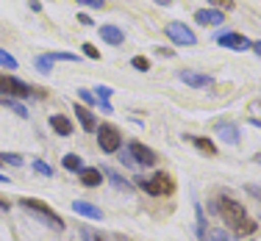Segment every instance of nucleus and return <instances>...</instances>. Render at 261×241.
Returning <instances> with one entry per match:
<instances>
[{
    "instance_id": "23",
    "label": "nucleus",
    "mask_w": 261,
    "mask_h": 241,
    "mask_svg": "<svg viewBox=\"0 0 261 241\" xmlns=\"http://www.w3.org/2000/svg\"><path fill=\"white\" fill-rule=\"evenodd\" d=\"M92 95H95L97 100H109V97L114 95V89H111V86H103V83H100V86H95V92H92Z\"/></svg>"
},
{
    "instance_id": "36",
    "label": "nucleus",
    "mask_w": 261,
    "mask_h": 241,
    "mask_svg": "<svg viewBox=\"0 0 261 241\" xmlns=\"http://www.w3.org/2000/svg\"><path fill=\"white\" fill-rule=\"evenodd\" d=\"M0 183H9V175H0Z\"/></svg>"
},
{
    "instance_id": "11",
    "label": "nucleus",
    "mask_w": 261,
    "mask_h": 241,
    "mask_svg": "<svg viewBox=\"0 0 261 241\" xmlns=\"http://www.w3.org/2000/svg\"><path fill=\"white\" fill-rule=\"evenodd\" d=\"M195 20L200 22V25H222V22H225V11H220V9H200L195 14Z\"/></svg>"
},
{
    "instance_id": "1",
    "label": "nucleus",
    "mask_w": 261,
    "mask_h": 241,
    "mask_svg": "<svg viewBox=\"0 0 261 241\" xmlns=\"http://www.w3.org/2000/svg\"><path fill=\"white\" fill-rule=\"evenodd\" d=\"M214 208L220 211V216L225 219V225L231 227L236 236H253V233H256V222L247 216V211H245L242 202L231 200V197H217Z\"/></svg>"
},
{
    "instance_id": "18",
    "label": "nucleus",
    "mask_w": 261,
    "mask_h": 241,
    "mask_svg": "<svg viewBox=\"0 0 261 241\" xmlns=\"http://www.w3.org/2000/svg\"><path fill=\"white\" fill-rule=\"evenodd\" d=\"M217 133H220V139H222V141H228V144H236V141H239L236 125H220V128H217Z\"/></svg>"
},
{
    "instance_id": "17",
    "label": "nucleus",
    "mask_w": 261,
    "mask_h": 241,
    "mask_svg": "<svg viewBox=\"0 0 261 241\" xmlns=\"http://www.w3.org/2000/svg\"><path fill=\"white\" fill-rule=\"evenodd\" d=\"M50 128H53L59 136H70V133H72V122L67 119L64 114H53V116H50Z\"/></svg>"
},
{
    "instance_id": "16",
    "label": "nucleus",
    "mask_w": 261,
    "mask_h": 241,
    "mask_svg": "<svg viewBox=\"0 0 261 241\" xmlns=\"http://www.w3.org/2000/svg\"><path fill=\"white\" fill-rule=\"evenodd\" d=\"M186 141H192L203 156H208V158L217 156V147H214V141H211V139H203V136H186Z\"/></svg>"
},
{
    "instance_id": "27",
    "label": "nucleus",
    "mask_w": 261,
    "mask_h": 241,
    "mask_svg": "<svg viewBox=\"0 0 261 241\" xmlns=\"http://www.w3.org/2000/svg\"><path fill=\"white\" fill-rule=\"evenodd\" d=\"M208 3L214 6V9H220V11H222V9H228V11L233 9V0H208Z\"/></svg>"
},
{
    "instance_id": "5",
    "label": "nucleus",
    "mask_w": 261,
    "mask_h": 241,
    "mask_svg": "<svg viewBox=\"0 0 261 241\" xmlns=\"http://www.w3.org/2000/svg\"><path fill=\"white\" fill-rule=\"evenodd\" d=\"M120 131H117L114 125H100L97 128V144H100V150L103 153H120Z\"/></svg>"
},
{
    "instance_id": "2",
    "label": "nucleus",
    "mask_w": 261,
    "mask_h": 241,
    "mask_svg": "<svg viewBox=\"0 0 261 241\" xmlns=\"http://www.w3.org/2000/svg\"><path fill=\"white\" fill-rule=\"evenodd\" d=\"M139 189H145L147 194H153V197H170L172 191H175V180H172L167 172H156V175H150L147 180H142Z\"/></svg>"
},
{
    "instance_id": "28",
    "label": "nucleus",
    "mask_w": 261,
    "mask_h": 241,
    "mask_svg": "<svg viewBox=\"0 0 261 241\" xmlns=\"http://www.w3.org/2000/svg\"><path fill=\"white\" fill-rule=\"evenodd\" d=\"M75 3H81V6H92V9H103L106 0H75Z\"/></svg>"
},
{
    "instance_id": "22",
    "label": "nucleus",
    "mask_w": 261,
    "mask_h": 241,
    "mask_svg": "<svg viewBox=\"0 0 261 241\" xmlns=\"http://www.w3.org/2000/svg\"><path fill=\"white\" fill-rule=\"evenodd\" d=\"M0 67H6V70H17V58L11 53L0 50Z\"/></svg>"
},
{
    "instance_id": "14",
    "label": "nucleus",
    "mask_w": 261,
    "mask_h": 241,
    "mask_svg": "<svg viewBox=\"0 0 261 241\" xmlns=\"http://www.w3.org/2000/svg\"><path fill=\"white\" fill-rule=\"evenodd\" d=\"M100 39L117 47V45H122V42H125V34H122L117 25H103V28H100Z\"/></svg>"
},
{
    "instance_id": "10",
    "label": "nucleus",
    "mask_w": 261,
    "mask_h": 241,
    "mask_svg": "<svg viewBox=\"0 0 261 241\" xmlns=\"http://www.w3.org/2000/svg\"><path fill=\"white\" fill-rule=\"evenodd\" d=\"M178 78H181L186 86H192V89H206V86L214 83V78H211V75H203V72H192V70H181V72H178Z\"/></svg>"
},
{
    "instance_id": "6",
    "label": "nucleus",
    "mask_w": 261,
    "mask_h": 241,
    "mask_svg": "<svg viewBox=\"0 0 261 241\" xmlns=\"http://www.w3.org/2000/svg\"><path fill=\"white\" fill-rule=\"evenodd\" d=\"M81 58V55H75V53H45V55H36V70L42 72V75H50V67H53V61H75Z\"/></svg>"
},
{
    "instance_id": "24",
    "label": "nucleus",
    "mask_w": 261,
    "mask_h": 241,
    "mask_svg": "<svg viewBox=\"0 0 261 241\" xmlns=\"http://www.w3.org/2000/svg\"><path fill=\"white\" fill-rule=\"evenodd\" d=\"M130 64H134V70H139V72L150 70V61H147L145 55H134V61H130Z\"/></svg>"
},
{
    "instance_id": "13",
    "label": "nucleus",
    "mask_w": 261,
    "mask_h": 241,
    "mask_svg": "<svg viewBox=\"0 0 261 241\" xmlns=\"http://www.w3.org/2000/svg\"><path fill=\"white\" fill-rule=\"evenodd\" d=\"M72 211L75 214H81V216H89V219H103V211L97 205H89V202H84V200H75L72 202Z\"/></svg>"
},
{
    "instance_id": "4",
    "label": "nucleus",
    "mask_w": 261,
    "mask_h": 241,
    "mask_svg": "<svg viewBox=\"0 0 261 241\" xmlns=\"http://www.w3.org/2000/svg\"><path fill=\"white\" fill-rule=\"evenodd\" d=\"M164 34H167V39L175 42L178 47H192V45H197L195 31H192L189 25H184V22H170V25L164 28Z\"/></svg>"
},
{
    "instance_id": "30",
    "label": "nucleus",
    "mask_w": 261,
    "mask_h": 241,
    "mask_svg": "<svg viewBox=\"0 0 261 241\" xmlns=\"http://www.w3.org/2000/svg\"><path fill=\"white\" fill-rule=\"evenodd\" d=\"M211 238H214V241H228V238H225V233H222V230H214V233H211Z\"/></svg>"
},
{
    "instance_id": "26",
    "label": "nucleus",
    "mask_w": 261,
    "mask_h": 241,
    "mask_svg": "<svg viewBox=\"0 0 261 241\" xmlns=\"http://www.w3.org/2000/svg\"><path fill=\"white\" fill-rule=\"evenodd\" d=\"M78 95H81V100H86V103H89V106H95V108H97V97H95V95H92V92H89V89H81V92H78Z\"/></svg>"
},
{
    "instance_id": "31",
    "label": "nucleus",
    "mask_w": 261,
    "mask_h": 241,
    "mask_svg": "<svg viewBox=\"0 0 261 241\" xmlns=\"http://www.w3.org/2000/svg\"><path fill=\"white\" fill-rule=\"evenodd\" d=\"M81 233H84V238H86V241H100V238H97V236H92V233L86 230V227H84V230H81Z\"/></svg>"
},
{
    "instance_id": "29",
    "label": "nucleus",
    "mask_w": 261,
    "mask_h": 241,
    "mask_svg": "<svg viewBox=\"0 0 261 241\" xmlns=\"http://www.w3.org/2000/svg\"><path fill=\"white\" fill-rule=\"evenodd\" d=\"M0 161H9V164H14V166H20V164H22V158H20V156H0Z\"/></svg>"
},
{
    "instance_id": "15",
    "label": "nucleus",
    "mask_w": 261,
    "mask_h": 241,
    "mask_svg": "<svg viewBox=\"0 0 261 241\" xmlns=\"http://www.w3.org/2000/svg\"><path fill=\"white\" fill-rule=\"evenodd\" d=\"M75 116H78V122H81L84 131L95 133V114H92L89 108H86V106H75Z\"/></svg>"
},
{
    "instance_id": "7",
    "label": "nucleus",
    "mask_w": 261,
    "mask_h": 241,
    "mask_svg": "<svg viewBox=\"0 0 261 241\" xmlns=\"http://www.w3.org/2000/svg\"><path fill=\"white\" fill-rule=\"evenodd\" d=\"M0 92L11 97H28L31 95V86L22 83L20 78H11V75H0Z\"/></svg>"
},
{
    "instance_id": "35",
    "label": "nucleus",
    "mask_w": 261,
    "mask_h": 241,
    "mask_svg": "<svg viewBox=\"0 0 261 241\" xmlns=\"http://www.w3.org/2000/svg\"><path fill=\"white\" fill-rule=\"evenodd\" d=\"M250 125H256V128H261V119H250Z\"/></svg>"
},
{
    "instance_id": "25",
    "label": "nucleus",
    "mask_w": 261,
    "mask_h": 241,
    "mask_svg": "<svg viewBox=\"0 0 261 241\" xmlns=\"http://www.w3.org/2000/svg\"><path fill=\"white\" fill-rule=\"evenodd\" d=\"M84 55H86V58H100V50H97V47L95 45H89V42H86V45H84Z\"/></svg>"
},
{
    "instance_id": "21",
    "label": "nucleus",
    "mask_w": 261,
    "mask_h": 241,
    "mask_svg": "<svg viewBox=\"0 0 261 241\" xmlns=\"http://www.w3.org/2000/svg\"><path fill=\"white\" fill-rule=\"evenodd\" d=\"M31 166H34V172H39V175H45V177H50V175H53V166H50V164H45L42 158H36Z\"/></svg>"
},
{
    "instance_id": "20",
    "label": "nucleus",
    "mask_w": 261,
    "mask_h": 241,
    "mask_svg": "<svg viewBox=\"0 0 261 241\" xmlns=\"http://www.w3.org/2000/svg\"><path fill=\"white\" fill-rule=\"evenodd\" d=\"M64 169H70V172H81L84 169V161H81V156H64Z\"/></svg>"
},
{
    "instance_id": "9",
    "label": "nucleus",
    "mask_w": 261,
    "mask_h": 241,
    "mask_svg": "<svg viewBox=\"0 0 261 241\" xmlns=\"http://www.w3.org/2000/svg\"><path fill=\"white\" fill-rule=\"evenodd\" d=\"M128 153H130V158L136 161V164H142V166H153L156 164V153L150 150L147 144H139V141H130L128 144Z\"/></svg>"
},
{
    "instance_id": "8",
    "label": "nucleus",
    "mask_w": 261,
    "mask_h": 241,
    "mask_svg": "<svg viewBox=\"0 0 261 241\" xmlns=\"http://www.w3.org/2000/svg\"><path fill=\"white\" fill-rule=\"evenodd\" d=\"M217 45L220 47H228V50H250V45L253 42L247 39V36H242V34H233V31H228V34H220L217 36Z\"/></svg>"
},
{
    "instance_id": "37",
    "label": "nucleus",
    "mask_w": 261,
    "mask_h": 241,
    "mask_svg": "<svg viewBox=\"0 0 261 241\" xmlns=\"http://www.w3.org/2000/svg\"><path fill=\"white\" fill-rule=\"evenodd\" d=\"M258 161H261V156H258Z\"/></svg>"
},
{
    "instance_id": "19",
    "label": "nucleus",
    "mask_w": 261,
    "mask_h": 241,
    "mask_svg": "<svg viewBox=\"0 0 261 241\" xmlns=\"http://www.w3.org/2000/svg\"><path fill=\"white\" fill-rule=\"evenodd\" d=\"M103 175H106V177H109V180H111V186H117L120 191H130V183H125V180H122V177L117 175L114 169H103Z\"/></svg>"
},
{
    "instance_id": "32",
    "label": "nucleus",
    "mask_w": 261,
    "mask_h": 241,
    "mask_svg": "<svg viewBox=\"0 0 261 241\" xmlns=\"http://www.w3.org/2000/svg\"><path fill=\"white\" fill-rule=\"evenodd\" d=\"M78 20H81V25H92V22H95V20H89L86 14H78Z\"/></svg>"
},
{
    "instance_id": "33",
    "label": "nucleus",
    "mask_w": 261,
    "mask_h": 241,
    "mask_svg": "<svg viewBox=\"0 0 261 241\" xmlns=\"http://www.w3.org/2000/svg\"><path fill=\"white\" fill-rule=\"evenodd\" d=\"M250 47H253V50H256V53L261 55V39H258V42H253V45H250Z\"/></svg>"
},
{
    "instance_id": "3",
    "label": "nucleus",
    "mask_w": 261,
    "mask_h": 241,
    "mask_svg": "<svg viewBox=\"0 0 261 241\" xmlns=\"http://www.w3.org/2000/svg\"><path fill=\"white\" fill-rule=\"evenodd\" d=\"M20 205L25 208V211H34V214H39V216H42V222H47V225H53L56 230H64V219H61V216L56 214L53 208H47L45 202H39V200H31V197H22V200H20Z\"/></svg>"
},
{
    "instance_id": "12",
    "label": "nucleus",
    "mask_w": 261,
    "mask_h": 241,
    "mask_svg": "<svg viewBox=\"0 0 261 241\" xmlns=\"http://www.w3.org/2000/svg\"><path fill=\"white\" fill-rule=\"evenodd\" d=\"M78 175H81V183H84V186H100L103 183V169H95V166H84Z\"/></svg>"
},
{
    "instance_id": "34",
    "label": "nucleus",
    "mask_w": 261,
    "mask_h": 241,
    "mask_svg": "<svg viewBox=\"0 0 261 241\" xmlns=\"http://www.w3.org/2000/svg\"><path fill=\"white\" fill-rule=\"evenodd\" d=\"M156 3H161V6H172V0H156Z\"/></svg>"
}]
</instances>
